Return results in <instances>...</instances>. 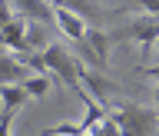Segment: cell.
<instances>
[{"mask_svg": "<svg viewBox=\"0 0 159 136\" xmlns=\"http://www.w3.org/2000/svg\"><path fill=\"white\" fill-rule=\"evenodd\" d=\"M143 73H146V77H156V80H159V63H156V67H143Z\"/></svg>", "mask_w": 159, "mask_h": 136, "instance_id": "2e32d148", "label": "cell"}, {"mask_svg": "<svg viewBox=\"0 0 159 136\" xmlns=\"http://www.w3.org/2000/svg\"><path fill=\"white\" fill-rule=\"evenodd\" d=\"M27 90L20 87V83H7V87H0V103H3V110H13L17 113L23 103H27Z\"/></svg>", "mask_w": 159, "mask_h": 136, "instance_id": "30bf717a", "label": "cell"}, {"mask_svg": "<svg viewBox=\"0 0 159 136\" xmlns=\"http://www.w3.org/2000/svg\"><path fill=\"white\" fill-rule=\"evenodd\" d=\"M53 23H57L63 33H66L73 43H83V37H86V23H83V17H80L76 10H70V7H53Z\"/></svg>", "mask_w": 159, "mask_h": 136, "instance_id": "5b68a950", "label": "cell"}, {"mask_svg": "<svg viewBox=\"0 0 159 136\" xmlns=\"http://www.w3.org/2000/svg\"><path fill=\"white\" fill-rule=\"evenodd\" d=\"M13 17H17V13H13V7H10L7 0H0V30L7 27V23H10Z\"/></svg>", "mask_w": 159, "mask_h": 136, "instance_id": "9a60e30c", "label": "cell"}, {"mask_svg": "<svg viewBox=\"0 0 159 136\" xmlns=\"http://www.w3.org/2000/svg\"><path fill=\"white\" fill-rule=\"evenodd\" d=\"M23 33H27V20L20 17H13L7 23V27L0 30V43H3V47H7V53H13V57H17V53H27V43H23Z\"/></svg>", "mask_w": 159, "mask_h": 136, "instance_id": "52a82bcc", "label": "cell"}, {"mask_svg": "<svg viewBox=\"0 0 159 136\" xmlns=\"http://www.w3.org/2000/svg\"><path fill=\"white\" fill-rule=\"evenodd\" d=\"M83 47L93 53V60H96V67H99V70H106V63H109V47H113V40H109V33H106V30L86 27Z\"/></svg>", "mask_w": 159, "mask_h": 136, "instance_id": "8992f818", "label": "cell"}, {"mask_svg": "<svg viewBox=\"0 0 159 136\" xmlns=\"http://www.w3.org/2000/svg\"><path fill=\"white\" fill-rule=\"evenodd\" d=\"M30 77V70L20 63L13 53H0V87H7V83H23V80Z\"/></svg>", "mask_w": 159, "mask_h": 136, "instance_id": "9c48e42d", "label": "cell"}, {"mask_svg": "<svg viewBox=\"0 0 159 136\" xmlns=\"http://www.w3.org/2000/svg\"><path fill=\"white\" fill-rule=\"evenodd\" d=\"M47 3H50V0H47ZM60 3H63V0H53V7H60Z\"/></svg>", "mask_w": 159, "mask_h": 136, "instance_id": "ac0fdd59", "label": "cell"}, {"mask_svg": "<svg viewBox=\"0 0 159 136\" xmlns=\"http://www.w3.org/2000/svg\"><path fill=\"white\" fill-rule=\"evenodd\" d=\"M23 43H27V50H33V47H47V37H43V27H33V23H27V33H23Z\"/></svg>", "mask_w": 159, "mask_h": 136, "instance_id": "4fadbf2b", "label": "cell"}, {"mask_svg": "<svg viewBox=\"0 0 159 136\" xmlns=\"http://www.w3.org/2000/svg\"><path fill=\"white\" fill-rule=\"evenodd\" d=\"M109 120L119 126L123 136H159V110H146L136 103H119L106 110Z\"/></svg>", "mask_w": 159, "mask_h": 136, "instance_id": "6da1fadb", "label": "cell"}, {"mask_svg": "<svg viewBox=\"0 0 159 136\" xmlns=\"http://www.w3.org/2000/svg\"><path fill=\"white\" fill-rule=\"evenodd\" d=\"M109 40H136V43H143V53H152V47H156V40H159V17H146L143 13L129 27L109 33Z\"/></svg>", "mask_w": 159, "mask_h": 136, "instance_id": "3957f363", "label": "cell"}, {"mask_svg": "<svg viewBox=\"0 0 159 136\" xmlns=\"http://www.w3.org/2000/svg\"><path fill=\"white\" fill-rule=\"evenodd\" d=\"M20 87L27 90V96L40 100V96H47V93H50V77H27Z\"/></svg>", "mask_w": 159, "mask_h": 136, "instance_id": "8fae6325", "label": "cell"}, {"mask_svg": "<svg viewBox=\"0 0 159 136\" xmlns=\"http://www.w3.org/2000/svg\"><path fill=\"white\" fill-rule=\"evenodd\" d=\"M152 96H156V103H159V83H156V93H152Z\"/></svg>", "mask_w": 159, "mask_h": 136, "instance_id": "e0dca14e", "label": "cell"}, {"mask_svg": "<svg viewBox=\"0 0 159 136\" xmlns=\"http://www.w3.org/2000/svg\"><path fill=\"white\" fill-rule=\"evenodd\" d=\"M13 10H17L23 20H37V23H53V7L47 0H13Z\"/></svg>", "mask_w": 159, "mask_h": 136, "instance_id": "ba28073f", "label": "cell"}, {"mask_svg": "<svg viewBox=\"0 0 159 136\" xmlns=\"http://www.w3.org/2000/svg\"><path fill=\"white\" fill-rule=\"evenodd\" d=\"M80 87L86 90L89 100H96L99 106H106V100L113 96V93H119V87L109 77H103V73H96V70H86L83 63H80Z\"/></svg>", "mask_w": 159, "mask_h": 136, "instance_id": "277c9868", "label": "cell"}, {"mask_svg": "<svg viewBox=\"0 0 159 136\" xmlns=\"http://www.w3.org/2000/svg\"><path fill=\"white\" fill-rule=\"evenodd\" d=\"M129 7H136V10H143L146 17H159V0H126Z\"/></svg>", "mask_w": 159, "mask_h": 136, "instance_id": "5bb4252c", "label": "cell"}, {"mask_svg": "<svg viewBox=\"0 0 159 136\" xmlns=\"http://www.w3.org/2000/svg\"><path fill=\"white\" fill-rule=\"evenodd\" d=\"M152 50H156V53H159V40H156V47H152Z\"/></svg>", "mask_w": 159, "mask_h": 136, "instance_id": "d6986e66", "label": "cell"}, {"mask_svg": "<svg viewBox=\"0 0 159 136\" xmlns=\"http://www.w3.org/2000/svg\"><path fill=\"white\" fill-rule=\"evenodd\" d=\"M43 63H47V70L53 77H60L80 100L86 96V90L80 87V63L73 60V53H70L63 43H47V47H43Z\"/></svg>", "mask_w": 159, "mask_h": 136, "instance_id": "7a4b0ae2", "label": "cell"}, {"mask_svg": "<svg viewBox=\"0 0 159 136\" xmlns=\"http://www.w3.org/2000/svg\"><path fill=\"white\" fill-rule=\"evenodd\" d=\"M43 136H89L80 123H60V126H47Z\"/></svg>", "mask_w": 159, "mask_h": 136, "instance_id": "7c38bea8", "label": "cell"}]
</instances>
